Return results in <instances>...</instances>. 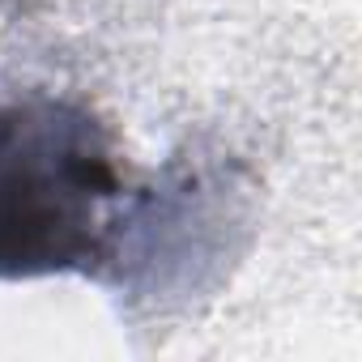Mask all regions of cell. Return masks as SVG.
<instances>
[{"mask_svg": "<svg viewBox=\"0 0 362 362\" xmlns=\"http://www.w3.org/2000/svg\"><path fill=\"white\" fill-rule=\"evenodd\" d=\"M115 166L103 132L69 107H0V277L56 273L94 252Z\"/></svg>", "mask_w": 362, "mask_h": 362, "instance_id": "obj_1", "label": "cell"}]
</instances>
